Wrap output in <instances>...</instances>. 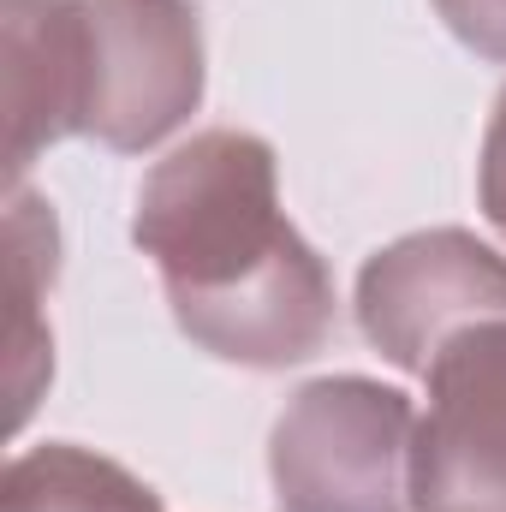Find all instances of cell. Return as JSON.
I'll return each mask as SVG.
<instances>
[{"instance_id":"cell-5","label":"cell","mask_w":506,"mask_h":512,"mask_svg":"<svg viewBox=\"0 0 506 512\" xmlns=\"http://www.w3.org/2000/svg\"><path fill=\"white\" fill-rule=\"evenodd\" d=\"M423 387L411 512H506V316L447 340Z\"/></svg>"},{"instance_id":"cell-6","label":"cell","mask_w":506,"mask_h":512,"mask_svg":"<svg viewBox=\"0 0 506 512\" xmlns=\"http://www.w3.org/2000/svg\"><path fill=\"white\" fill-rule=\"evenodd\" d=\"M167 310L197 352L239 364V370H292L316 358L340 328L334 274L304 233L280 245L262 268H251L245 280L221 292L167 298Z\"/></svg>"},{"instance_id":"cell-8","label":"cell","mask_w":506,"mask_h":512,"mask_svg":"<svg viewBox=\"0 0 506 512\" xmlns=\"http://www.w3.org/2000/svg\"><path fill=\"white\" fill-rule=\"evenodd\" d=\"M6 512H161V495L126 471L120 459H102L72 441H42L12 453L6 465Z\"/></svg>"},{"instance_id":"cell-7","label":"cell","mask_w":506,"mask_h":512,"mask_svg":"<svg viewBox=\"0 0 506 512\" xmlns=\"http://www.w3.org/2000/svg\"><path fill=\"white\" fill-rule=\"evenodd\" d=\"M60 274V221L54 203L30 185L6 191V399L12 429L30 423L42 387L54 376V328H48V292Z\"/></svg>"},{"instance_id":"cell-1","label":"cell","mask_w":506,"mask_h":512,"mask_svg":"<svg viewBox=\"0 0 506 512\" xmlns=\"http://www.w3.org/2000/svg\"><path fill=\"white\" fill-rule=\"evenodd\" d=\"M6 191L66 143L143 155L203 108V24L185 0H0Z\"/></svg>"},{"instance_id":"cell-4","label":"cell","mask_w":506,"mask_h":512,"mask_svg":"<svg viewBox=\"0 0 506 512\" xmlns=\"http://www.w3.org/2000/svg\"><path fill=\"white\" fill-rule=\"evenodd\" d=\"M506 316V256L465 227H423L358 268V328L405 376H423L447 340Z\"/></svg>"},{"instance_id":"cell-9","label":"cell","mask_w":506,"mask_h":512,"mask_svg":"<svg viewBox=\"0 0 506 512\" xmlns=\"http://www.w3.org/2000/svg\"><path fill=\"white\" fill-rule=\"evenodd\" d=\"M435 12L459 48H471L489 66H506V0H435Z\"/></svg>"},{"instance_id":"cell-2","label":"cell","mask_w":506,"mask_h":512,"mask_svg":"<svg viewBox=\"0 0 506 512\" xmlns=\"http://www.w3.org/2000/svg\"><path fill=\"white\" fill-rule=\"evenodd\" d=\"M292 239L298 227L280 209L274 143L239 126L173 143L131 203V245L149 256L167 298L221 292Z\"/></svg>"},{"instance_id":"cell-3","label":"cell","mask_w":506,"mask_h":512,"mask_svg":"<svg viewBox=\"0 0 506 512\" xmlns=\"http://www.w3.org/2000/svg\"><path fill=\"white\" fill-rule=\"evenodd\" d=\"M417 399L376 376H316L268 429L280 512H411Z\"/></svg>"},{"instance_id":"cell-10","label":"cell","mask_w":506,"mask_h":512,"mask_svg":"<svg viewBox=\"0 0 506 512\" xmlns=\"http://www.w3.org/2000/svg\"><path fill=\"white\" fill-rule=\"evenodd\" d=\"M477 203L489 215V227L506 239V90L495 96V114L483 131V155H477Z\"/></svg>"}]
</instances>
